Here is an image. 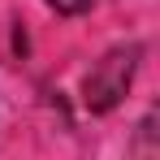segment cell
<instances>
[{"instance_id": "cell-1", "label": "cell", "mask_w": 160, "mask_h": 160, "mask_svg": "<svg viewBox=\"0 0 160 160\" xmlns=\"http://www.w3.org/2000/svg\"><path fill=\"white\" fill-rule=\"evenodd\" d=\"M138 56H143V48L138 43H126V48H112V52H104L95 61V69L82 82V100H87L91 112H112V108L121 104V95L130 91V82H134Z\"/></svg>"}, {"instance_id": "cell-2", "label": "cell", "mask_w": 160, "mask_h": 160, "mask_svg": "<svg viewBox=\"0 0 160 160\" xmlns=\"http://www.w3.org/2000/svg\"><path fill=\"white\" fill-rule=\"evenodd\" d=\"M56 13H82V9H91V0H48Z\"/></svg>"}]
</instances>
